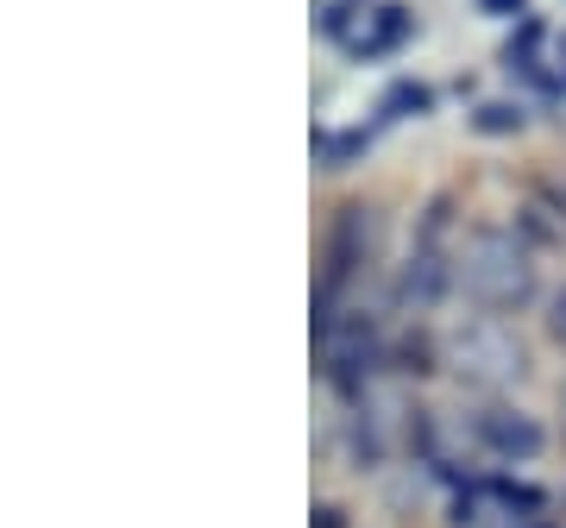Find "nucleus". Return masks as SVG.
<instances>
[{
    "label": "nucleus",
    "mask_w": 566,
    "mask_h": 528,
    "mask_svg": "<svg viewBox=\"0 0 566 528\" xmlns=\"http://www.w3.org/2000/svg\"><path fill=\"white\" fill-rule=\"evenodd\" d=\"M460 284L491 308H510L528 296V264H523V245H510L504 233H479L465 245V264H460Z\"/></svg>",
    "instance_id": "1"
},
{
    "label": "nucleus",
    "mask_w": 566,
    "mask_h": 528,
    "mask_svg": "<svg viewBox=\"0 0 566 528\" xmlns=\"http://www.w3.org/2000/svg\"><path fill=\"white\" fill-rule=\"evenodd\" d=\"M547 334L566 346V289H554V296H547Z\"/></svg>",
    "instance_id": "5"
},
{
    "label": "nucleus",
    "mask_w": 566,
    "mask_h": 528,
    "mask_svg": "<svg viewBox=\"0 0 566 528\" xmlns=\"http://www.w3.org/2000/svg\"><path fill=\"white\" fill-rule=\"evenodd\" d=\"M465 126H472V133H485V139H510V133H523V126H528V107L523 102H479Z\"/></svg>",
    "instance_id": "3"
},
{
    "label": "nucleus",
    "mask_w": 566,
    "mask_h": 528,
    "mask_svg": "<svg viewBox=\"0 0 566 528\" xmlns=\"http://www.w3.org/2000/svg\"><path fill=\"white\" fill-rule=\"evenodd\" d=\"M472 434H479V447L510 460V466H528V460H542L547 447V427L528 415V409H479L472 415Z\"/></svg>",
    "instance_id": "2"
},
{
    "label": "nucleus",
    "mask_w": 566,
    "mask_h": 528,
    "mask_svg": "<svg viewBox=\"0 0 566 528\" xmlns=\"http://www.w3.org/2000/svg\"><path fill=\"white\" fill-rule=\"evenodd\" d=\"M479 13H491V20H516L523 0H479Z\"/></svg>",
    "instance_id": "6"
},
{
    "label": "nucleus",
    "mask_w": 566,
    "mask_h": 528,
    "mask_svg": "<svg viewBox=\"0 0 566 528\" xmlns=\"http://www.w3.org/2000/svg\"><path fill=\"white\" fill-rule=\"evenodd\" d=\"M409 114H428V88L422 82H397L385 95V120H409Z\"/></svg>",
    "instance_id": "4"
}]
</instances>
